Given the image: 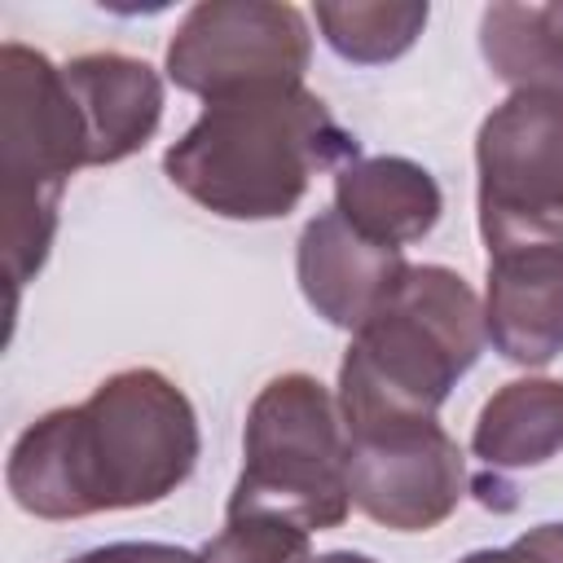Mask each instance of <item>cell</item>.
<instances>
[{
  "label": "cell",
  "mask_w": 563,
  "mask_h": 563,
  "mask_svg": "<svg viewBox=\"0 0 563 563\" xmlns=\"http://www.w3.org/2000/svg\"><path fill=\"white\" fill-rule=\"evenodd\" d=\"M299 290L317 317L339 330H361L405 282L409 264L400 246L374 242L352 229L334 207L308 220L299 233Z\"/></svg>",
  "instance_id": "30bf717a"
},
{
  "label": "cell",
  "mask_w": 563,
  "mask_h": 563,
  "mask_svg": "<svg viewBox=\"0 0 563 563\" xmlns=\"http://www.w3.org/2000/svg\"><path fill=\"white\" fill-rule=\"evenodd\" d=\"M479 233H563V97L515 92L475 141Z\"/></svg>",
  "instance_id": "ba28073f"
},
{
  "label": "cell",
  "mask_w": 563,
  "mask_h": 563,
  "mask_svg": "<svg viewBox=\"0 0 563 563\" xmlns=\"http://www.w3.org/2000/svg\"><path fill=\"white\" fill-rule=\"evenodd\" d=\"M70 563H198V554H189L180 545H163V541H114V545H97Z\"/></svg>",
  "instance_id": "e0dca14e"
},
{
  "label": "cell",
  "mask_w": 563,
  "mask_h": 563,
  "mask_svg": "<svg viewBox=\"0 0 563 563\" xmlns=\"http://www.w3.org/2000/svg\"><path fill=\"white\" fill-rule=\"evenodd\" d=\"M471 449L484 466H541L563 449V383L519 378L506 383L479 413Z\"/></svg>",
  "instance_id": "4fadbf2b"
},
{
  "label": "cell",
  "mask_w": 563,
  "mask_h": 563,
  "mask_svg": "<svg viewBox=\"0 0 563 563\" xmlns=\"http://www.w3.org/2000/svg\"><path fill=\"white\" fill-rule=\"evenodd\" d=\"M484 330L515 365H545L563 352V233H493Z\"/></svg>",
  "instance_id": "9c48e42d"
},
{
  "label": "cell",
  "mask_w": 563,
  "mask_h": 563,
  "mask_svg": "<svg viewBox=\"0 0 563 563\" xmlns=\"http://www.w3.org/2000/svg\"><path fill=\"white\" fill-rule=\"evenodd\" d=\"M198 418L158 369H123L84 405L31 422L9 453V493L26 515L84 519L154 506L198 462Z\"/></svg>",
  "instance_id": "6da1fadb"
},
{
  "label": "cell",
  "mask_w": 563,
  "mask_h": 563,
  "mask_svg": "<svg viewBox=\"0 0 563 563\" xmlns=\"http://www.w3.org/2000/svg\"><path fill=\"white\" fill-rule=\"evenodd\" d=\"M308 532L277 515H229L224 528L198 550V563H308Z\"/></svg>",
  "instance_id": "2e32d148"
},
{
  "label": "cell",
  "mask_w": 563,
  "mask_h": 563,
  "mask_svg": "<svg viewBox=\"0 0 563 563\" xmlns=\"http://www.w3.org/2000/svg\"><path fill=\"white\" fill-rule=\"evenodd\" d=\"M484 62L515 92L563 97V4H493L479 18Z\"/></svg>",
  "instance_id": "5bb4252c"
},
{
  "label": "cell",
  "mask_w": 563,
  "mask_h": 563,
  "mask_svg": "<svg viewBox=\"0 0 563 563\" xmlns=\"http://www.w3.org/2000/svg\"><path fill=\"white\" fill-rule=\"evenodd\" d=\"M308 53L312 35L295 4L207 0L176 26L167 44V75L176 88L220 101L251 88L303 84Z\"/></svg>",
  "instance_id": "8992f818"
},
{
  "label": "cell",
  "mask_w": 563,
  "mask_h": 563,
  "mask_svg": "<svg viewBox=\"0 0 563 563\" xmlns=\"http://www.w3.org/2000/svg\"><path fill=\"white\" fill-rule=\"evenodd\" d=\"M88 167L84 114L44 53L26 44L0 48V207L4 264L13 290L40 273L57 233L66 180Z\"/></svg>",
  "instance_id": "277c9868"
},
{
  "label": "cell",
  "mask_w": 563,
  "mask_h": 563,
  "mask_svg": "<svg viewBox=\"0 0 563 563\" xmlns=\"http://www.w3.org/2000/svg\"><path fill=\"white\" fill-rule=\"evenodd\" d=\"M352 506L396 532L444 523L466 488V462L435 418H369L343 427Z\"/></svg>",
  "instance_id": "52a82bcc"
},
{
  "label": "cell",
  "mask_w": 563,
  "mask_h": 563,
  "mask_svg": "<svg viewBox=\"0 0 563 563\" xmlns=\"http://www.w3.org/2000/svg\"><path fill=\"white\" fill-rule=\"evenodd\" d=\"M457 563H550L528 537H519L515 545H506V550H475V554H466V559H457Z\"/></svg>",
  "instance_id": "ac0fdd59"
},
{
  "label": "cell",
  "mask_w": 563,
  "mask_h": 563,
  "mask_svg": "<svg viewBox=\"0 0 563 563\" xmlns=\"http://www.w3.org/2000/svg\"><path fill=\"white\" fill-rule=\"evenodd\" d=\"M334 211L374 242L409 246L427 238L444 211L440 185L409 158H356L334 176Z\"/></svg>",
  "instance_id": "7c38bea8"
},
{
  "label": "cell",
  "mask_w": 563,
  "mask_h": 563,
  "mask_svg": "<svg viewBox=\"0 0 563 563\" xmlns=\"http://www.w3.org/2000/svg\"><path fill=\"white\" fill-rule=\"evenodd\" d=\"M550 563H563V523H541V528H532V532H523Z\"/></svg>",
  "instance_id": "d6986e66"
},
{
  "label": "cell",
  "mask_w": 563,
  "mask_h": 563,
  "mask_svg": "<svg viewBox=\"0 0 563 563\" xmlns=\"http://www.w3.org/2000/svg\"><path fill=\"white\" fill-rule=\"evenodd\" d=\"M488 343L475 290L440 264L409 268L400 290L352 334L339 365L343 427L369 418H435Z\"/></svg>",
  "instance_id": "3957f363"
},
{
  "label": "cell",
  "mask_w": 563,
  "mask_h": 563,
  "mask_svg": "<svg viewBox=\"0 0 563 563\" xmlns=\"http://www.w3.org/2000/svg\"><path fill=\"white\" fill-rule=\"evenodd\" d=\"M62 79L84 114L88 167L136 154L163 119V79L141 57L84 53L62 66Z\"/></svg>",
  "instance_id": "8fae6325"
},
{
  "label": "cell",
  "mask_w": 563,
  "mask_h": 563,
  "mask_svg": "<svg viewBox=\"0 0 563 563\" xmlns=\"http://www.w3.org/2000/svg\"><path fill=\"white\" fill-rule=\"evenodd\" d=\"M361 158V141L303 84L251 88L194 119L167 150V180L224 220H277L299 207L317 172Z\"/></svg>",
  "instance_id": "7a4b0ae2"
},
{
  "label": "cell",
  "mask_w": 563,
  "mask_h": 563,
  "mask_svg": "<svg viewBox=\"0 0 563 563\" xmlns=\"http://www.w3.org/2000/svg\"><path fill=\"white\" fill-rule=\"evenodd\" d=\"M308 563H374L369 554H356V550H330V554H317Z\"/></svg>",
  "instance_id": "ffe728a7"
},
{
  "label": "cell",
  "mask_w": 563,
  "mask_h": 563,
  "mask_svg": "<svg viewBox=\"0 0 563 563\" xmlns=\"http://www.w3.org/2000/svg\"><path fill=\"white\" fill-rule=\"evenodd\" d=\"M347 435L339 400L312 374L273 378L242 431V475L229 515L255 510L299 523L303 532L339 528L347 519Z\"/></svg>",
  "instance_id": "5b68a950"
},
{
  "label": "cell",
  "mask_w": 563,
  "mask_h": 563,
  "mask_svg": "<svg viewBox=\"0 0 563 563\" xmlns=\"http://www.w3.org/2000/svg\"><path fill=\"white\" fill-rule=\"evenodd\" d=\"M325 44L356 66L400 57L427 26V4H317Z\"/></svg>",
  "instance_id": "9a60e30c"
}]
</instances>
